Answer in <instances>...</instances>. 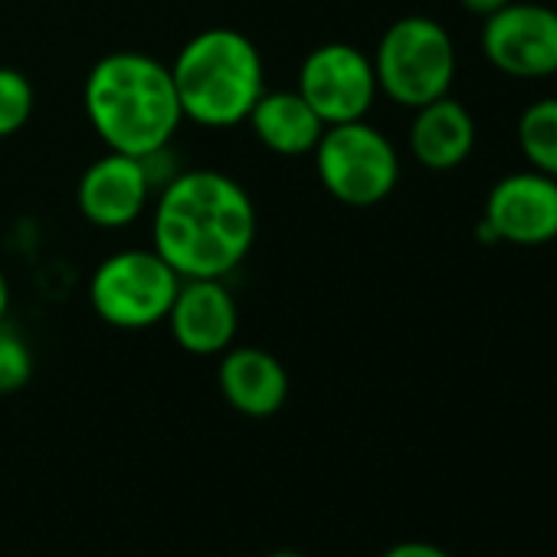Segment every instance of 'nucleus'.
<instances>
[{
    "instance_id": "nucleus-1",
    "label": "nucleus",
    "mask_w": 557,
    "mask_h": 557,
    "mask_svg": "<svg viewBox=\"0 0 557 557\" xmlns=\"http://www.w3.org/2000/svg\"><path fill=\"white\" fill-rule=\"evenodd\" d=\"M256 243L249 190L213 168H181L151 207V249L181 278H226Z\"/></svg>"
},
{
    "instance_id": "nucleus-2",
    "label": "nucleus",
    "mask_w": 557,
    "mask_h": 557,
    "mask_svg": "<svg viewBox=\"0 0 557 557\" xmlns=\"http://www.w3.org/2000/svg\"><path fill=\"white\" fill-rule=\"evenodd\" d=\"M83 112L106 151L132 158L168 148L184 122L171 66L141 50H119L92 63Z\"/></svg>"
},
{
    "instance_id": "nucleus-3",
    "label": "nucleus",
    "mask_w": 557,
    "mask_h": 557,
    "mask_svg": "<svg viewBox=\"0 0 557 557\" xmlns=\"http://www.w3.org/2000/svg\"><path fill=\"white\" fill-rule=\"evenodd\" d=\"M171 79L184 119L223 132L246 125L252 106L265 92V63L246 34L207 27L177 50Z\"/></svg>"
},
{
    "instance_id": "nucleus-4",
    "label": "nucleus",
    "mask_w": 557,
    "mask_h": 557,
    "mask_svg": "<svg viewBox=\"0 0 557 557\" xmlns=\"http://www.w3.org/2000/svg\"><path fill=\"white\" fill-rule=\"evenodd\" d=\"M371 63L377 89L404 109H420L449 96L456 79V47L449 30L423 14L394 21Z\"/></svg>"
},
{
    "instance_id": "nucleus-5",
    "label": "nucleus",
    "mask_w": 557,
    "mask_h": 557,
    "mask_svg": "<svg viewBox=\"0 0 557 557\" xmlns=\"http://www.w3.org/2000/svg\"><path fill=\"white\" fill-rule=\"evenodd\" d=\"M181 275L148 246L109 252L89 275V306L109 329L145 332L168 319Z\"/></svg>"
},
{
    "instance_id": "nucleus-6",
    "label": "nucleus",
    "mask_w": 557,
    "mask_h": 557,
    "mask_svg": "<svg viewBox=\"0 0 557 557\" xmlns=\"http://www.w3.org/2000/svg\"><path fill=\"white\" fill-rule=\"evenodd\" d=\"M312 158L322 187L345 207H374L387 200L400 181L394 141L368 119L329 125Z\"/></svg>"
},
{
    "instance_id": "nucleus-7",
    "label": "nucleus",
    "mask_w": 557,
    "mask_h": 557,
    "mask_svg": "<svg viewBox=\"0 0 557 557\" xmlns=\"http://www.w3.org/2000/svg\"><path fill=\"white\" fill-rule=\"evenodd\" d=\"M296 92L329 128L368 119L381 89L364 50L351 44H322L302 60Z\"/></svg>"
},
{
    "instance_id": "nucleus-8",
    "label": "nucleus",
    "mask_w": 557,
    "mask_h": 557,
    "mask_svg": "<svg viewBox=\"0 0 557 557\" xmlns=\"http://www.w3.org/2000/svg\"><path fill=\"white\" fill-rule=\"evenodd\" d=\"M485 60L515 79H544L557 73V11L544 4H518L485 17Z\"/></svg>"
},
{
    "instance_id": "nucleus-9",
    "label": "nucleus",
    "mask_w": 557,
    "mask_h": 557,
    "mask_svg": "<svg viewBox=\"0 0 557 557\" xmlns=\"http://www.w3.org/2000/svg\"><path fill=\"white\" fill-rule=\"evenodd\" d=\"M495 243L544 246L557 239V177L541 171L505 174L485 197V213Z\"/></svg>"
},
{
    "instance_id": "nucleus-10",
    "label": "nucleus",
    "mask_w": 557,
    "mask_h": 557,
    "mask_svg": "<svg viewBox=\"0 0 557 557\" xmlns=\"http://www.w3.org/2000/svg\"><path fill=\"white\" fill-rule=\"evenodd\" d=\"M154 194L141 158L106 151L79 174L76 207L99 230H125L145 216Z\"/></svg>"
},
{
    "instance_id": "nucleus-11",
    "label": "nucleus",
    "mask_w": 557,
    "mask_h": 557,
    "mask_svg": "<svg viewBox=\"0 0 557 557\" xmlns=\"http://www.w3.org/2000/svg\"><path fill=\"white\" fill-rule=\"evenodd\" d=\"M164 322L181 351L213 358L236 345L239 306L226 278H181Z\"/></svg>"
},
{
    "instance_id": "nucleus-12",
    "label": "nucleus",
    "mask_w": 557,
    "mask_h": 557,
    "mask_svg": "<svg viewBox=\"0 0 557 557\" xmlns=\"http://www.w3.org/2000/svg\"><path fill=\"white\" fill-rule=\"evenodd\" d=\"M216 384L223 400L252 420H265L283 410L289 397V374L275 355L252 345H233L220 358Z\"/></svg>"
},
{
    "instance_id": "nucleus-13",
    "label": "nucleus",
    "mask_w": 557,
    "mask_h": 557,
    "mask_svg": "<svg viewBox=\"0 0 557 557\" xmlns=\"http://www.w3.org/2000/svg\"><path fill=\"white\" fill-rule=\"evenodd\" d=\"M475 148V122L469 109L449 96L413 109L410 154L426 171H456Z\"/></svg>"
},
{
    "instance_id": "nucleus-14",
    "label": "nucleus",
    "mask_w": 557,
    "mask_h": 557,
    "mask_svg": "<svg viewBox=\"0 0 557 557\" xmlns=\"http://www.w3.org/2000/svg\"><path fill=\"white\" fill-rule=\"evenodd\" d=\"M246 125L252 138L278 158L312 154L325 132V122L309 109V102L296 89H265L252 106Z\"/></svg>"
},
{
    "instance_id": "nucleus-15",
    "label": "nucleus",
    "mask_w": 557,
    "mask_h": 557,
    "mask_svg": "<svg viewBox=\"0 0 557 557\" xmlns=\"http://www.w3.org/2000/svg\"><path fill=\"white\" fill-rule=\"evenodd\" d=\"M518 148L534 171L557 177V99H537L521 112Z\"/></svg>"
},
{
    "instance_id": "nucleus-16",
    "label": "nucleus",
    "mask_w": 557,
    "mask_h": 557,
    "mask_svg": "<svg viewBox=\"0 0 557 557\" xmlns=\"http://www.w3.org/2000/svg\"><path fill=\"white\" fill-rule=\"evenodd\" d=\"M37 109V92L34 83L14 70V66H0V141L21 135Z\"/></svg>"
},
{
    "instance_id": "nucleus-17",
    "label": "nucleus",
    "mask_w": 557,
    "mask_h": 557,
    "mask_svg": "<svg viewBox=\"0 0 557 557\" xmlns=\"http://www.w3.org/2000/svg\"><path fill=\"white\" fill-rule=\"evenodd\" d=\"M30 377H34L30 342L8 322H0V397L24 391Z\"/></svg>"
},
{
    "instance_id": "nucleus-18",
    "label": "nucleus",
    "mask_w": 557,
    "mask_h": 557,
    "mask_svg": "<svg viewBox=\"0 0 557 557\" xmlns=\"http://www.w3.org/2000/svg\"><path fill=\"white\" fill-rule=\"evenodd\" d=\"M381 557H453V554H446L443 547H436L430 541H400V544L387 547Z\"/></svg>"
},
{
    "instance_id": "nucleus-19",
    "label": "nucleus",
    "mask_w": 557,
    "mask_h": 557,
    "mask_svg": "<svg viewBox=\"0 0 557 557\" xmlns=\"http://www.w3.org/2000/svg\"><path fill=\"white\" fill-rule=\"evenodd\" d=\"M459 4L469 11V14H479V17H488V14H495V11H502V8H508L511 0H459Z\"/></svg>"
},
{
    "instance_id": "nucleus-20",
    "label": "nucleus",
    "mask_w": 557,
    "mask_h": 557,
    "mask_svg": "<svg viewBox=\"0 0 557 557\" xmlns=\"http://www.w3.org/2000/svg\"><path fill=\"white\" fill-rule=\"evenodd\" d=\"M8 312H11V283L4 269H0V322H8Z\"/></svg>"
},
{
    "instance_id": "nucleus-21",
    "label": "nucleus",
    "mask_w": 557,
    "mask_h": 557,
    "mask_svg": "<svg viewBox=\"0 0 557 557\" xmlns=\"http://www.w3.org/2000/svg\"><path fill=\"white\" fill-rule=\"evenodd\" d=\"M269 557H306L302 550H272Z\"/></svg>"
}]
</instances>
